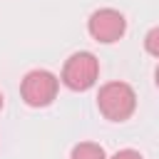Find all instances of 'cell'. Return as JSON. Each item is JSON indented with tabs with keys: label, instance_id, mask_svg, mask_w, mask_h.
<instances>
[{
	"label": "cell",
	"instance_id": "1",
	"mask_svg": "<svg viewBox=\"0 0 159 159\" xmlns=\"http://www.w3.org/2000/svg\"><path fill=\"white\" fill-rule=\"evenodd\" d=\"M97 109L109 122H127L137 109V92L132 84L114 80L99 87L97 92Z\"/></svg>",
	"mask_w": 159,
	"mask_h": 159
},
{
	"label": "cell",
	"instance_id": "2",
	"mask_svg": "<svg viewBox=\"0 0 159 159\" xmlns=\"http://www.w3.org/2000/svg\"><path fill=\"white\" fill-rule=\"evenodd\" d=\"M97 80H99V60L87 50L72 52L60 72V82L72 92H87L97 84Z\"/></svg>",
	"mask_w": 159,
	"mask_h": 159
},
{
	"label": "cell",
	"instance_id": "3",
	"mask_svg": "<svg viewBox=\"0 0 159 159\" xmlns=\"http://www.w3.org/2000/svg\"><path fill=\"white\" fill-rule=\"evenodd\" d=\"M60 89V77L52 75L50 70H30L22 82H20V97L27 107H47L55 102Z\"/></svg>",
	"mask_w": 159,
	"mask_h": 159
},
{
	"label": "cell",
	"instance_id": "4",
	"mask_svg": "<svg viewBox=\"0 0 159 159\" xmlns=\"http://www.w3.org/2000/svg\"><path fill=\"white\" fill-rule=\"evenodd\" d=\"M87 32L94 42H102V45H112L117 40L124 37L127 32V17L114 10V7H99L89 15L87 20Z\"/></svg>",
	"mask_w": 159,
	"mask_h": 159
},
{
	"label": "cell",
	"instance_id": "5",
	"mask_svg": "<svg viewBox=\"0 0 159 159\" xmlns=\"http://www.w3.org/2000/svg\"><path fill=\"white\" fill-rule=\"evenodd\" d=\"M70 159H109V157L102 149V144H97V142H80V144L72 147Z\"/></svg>",
	"mask_w": 159,
	"mask_h": 159
},
{
	"label": "cell",
	"instance_id": "6",
	"mask_svg": "<svg viewBox=\"0 0 159 159\" xmlns=\"http://www.w3.org/2000/svg\"><path fill=\"white\" fill-rule=\"evenodd\" d=\"M144 50H147L152 57H157V60H159V25H157V27H152V30L144 35Z\"/></svg>",
	"mask_w": 159,
	"mask_h": 159
},
{
	"label": "cell",
	"instance_id": "7",
	"mask_svg": "<svg viewBox=\"0 0 159 159\" xmlns=\"http://www.w3.org/2000/svg\"><path fill=\"white\" fill-rule=\"evenodd\" d=\"M109 159H144L137 149H119V152H114Z\"/></svg>",
	"mask_w": 159,
	"mask_h": 159
},
{
	"label": "cell",
	"instance_id": "8",
	"mask_svg": "<svg viewBox=\"0 0 159 159\" xmlns=\"http://www.w3.org/2000/svg\"><path fill=\"white\" fill-rule=\"evenodd\" d=\"M154 84L159 87V65H157V70H154Z\"/></svg>",
	"mask_w": 159,
	"mask_h": 159
},
{
	"label": "cell",
	"instance_id": "9",
	"mask_svg": "<svg viewBox=\"0 0 159 159\" xmlns=\"http://www.w3.org/2000/svg\"><path fill=\"white\" fill-rule=\"evenodd\" d=\"M0 109H2V92H0Z\"/></svg>",
	"mask_w": 159,
	"mask_h": 159
}]
</instances>
